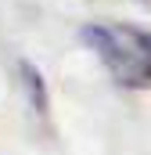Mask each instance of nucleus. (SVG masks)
Masks as SVG:
<instances>
[{
	"label": "nucleus",
	"mask_w": 151,
	"mask_h": 155,
	"mask_svg": "<svg viewBox=\"0 0 151 155\" xmlns=\"http://www.w3.org/2000/svg\"><path fill=\"white\" fill-rule=\"evenodd\" d=\"M83 47L97 54L108 76L126 90H151V29L119 25V22H90L79 29Z\"/></svg>",
	"instance_id": "1"
},
{
	"label": "nucleus",
	"mask_w": 151,
	"mask_h": 155,
	"mask_svg": "<svg viewBox=\"0 0 151 155\" xmlns=\"http://www.w3.org/2000/svg\"><path fill=\"white\" fill-rule=\"evenodd\" d=\"M18 72H22V83H25V94H29V105L36 108L40 116L50 112V94H47V83H43V72H40L33 61H18Z\"/></svg>",
	"instance_id": "2"
}]
</instances>
